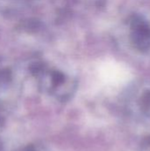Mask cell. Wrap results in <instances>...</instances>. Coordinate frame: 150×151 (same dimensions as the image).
Instances as JSON below:
<instances>
[{"mask_svg":"<svg viewBox=\"0 0 150 151\" xmlns=\"http://www.w3.org/2000/svg\"><path fill=\"white\" fill-rule=\"evenodd\" d=\"M32 73L39 80L41 85L50 93L66 96L74 87L72 80L63 72L50 68L43 63H35L31 66Z\"/></svg>","mask_w":150,"mask_h":151,"instance_id":"cell-1","label":"cell"},{"mask_svg":"<svg viewBox=\"0 0 150 151\" xmlns=\"http://www.w3.org/2000/svg\"><path fill=\"white\" fill-rule=\"evenodd\" d=\"M26 151H35V150H34V149H33V148H28V149H27Z\"/></svg>","mask_w":150,"mask_h":151,"instance_id":"cell-2","label":"cell"}]
</instances>
